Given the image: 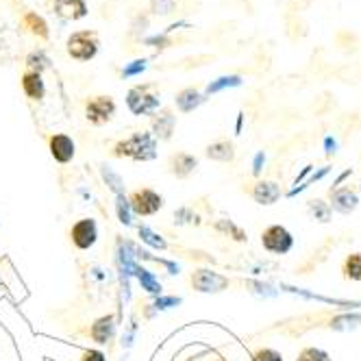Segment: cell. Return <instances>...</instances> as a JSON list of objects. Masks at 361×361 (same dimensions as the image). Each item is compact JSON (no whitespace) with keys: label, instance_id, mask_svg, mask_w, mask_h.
<instances>
[{"label":"cell","instance_id":"9c48e42d","mask_svg":"<svg viewBox=\"0 0 361 361\" xmlns=\"http://www.w3.org/2000/svg\"><path fill=\"white\" fill-rule=\"evenodd\" d=\"M331 204V209L333 212H338L342 216H348L353 214L357 207H359V194L355 188L350 185H342V188H331L329 190V200Z\"/></svg>","mask_w":361,"mask_h":361},{"label":"cell","instance_id":"1f68e13d","mask_svg":"<svg viewBox=\"0 0 361 361\" xmlns=\"http://www.w3.org/2000/svg\"><path fill=\"white\" fill-rule=\"evenodd\" d=\"M242 83V79L240 76H220V79H216V81H212L209 85H207V92H204V96H209V94H216V92H220V90H224V87H235V85H240Z\"/></svg>","mask_w":361,"mask_h":361},{"label":"cell","instance_id":"ffe728a7","mask_svg":"<svg viewBox=\"0 0 361 361\" xmlns=\"http://www.w3.org/2000/svg\"><path fill=\"white\" fill-rule=\"evenodd\" d=\"M333 44H335V48H338L340 53H344V55H357L359 50H361V37H359L353 29H348V27L335 29V33H333Z\"/></svg>","mask_w":361,"mask_h":361},{"label":"cell","instance_id":"603a6c76","mask_svg":"<svg viewBox=\"0 0 361 361\" xmlns=\"http://www.w3.org/2000/svg\"><path fill=\"white\" fill-rule=\"evenodd\" d=\"M214 228L218 231V233H222V235H228L233 242H240V244L248 242V233H246V231L240 224H235L233 220H228V218H222V220L214 222Z\"/></svg>","mask_w":361,"mask_h":361},{"label":"cell","instance_id":"836d02e7","mask_svg":"<svg viewBox=\"0 0 361 361\" xmlns=\"http://www.w3.org/2000/svg\"><path fill=\"white\" fill-rule=\"evenodd\" d=\"M252 361H283V355L276 348L264 346V348L252 353Z\"/></svg>","mask_w":361,"mask_h":361},{"label":"cell","instance_id":"f35d334b","mask_svg":"<svg viewBox=\"0 0 361 361\" xmlns=\"http://www.w3.org/2000/svg\"><path fill=\"white\" fill-rule=\"evenodd\" d=\"M176 305H180V298H174V296H170V298H157V300H154V309H157V312H159V309H170V307H176Z\"/></svg>","mask_w":361,"mask_h":361},{"label":"cell","instance_id":"d6a6232c","mask_svg":"<svg viewBox=\"0 0 361 361\" xmlns=\"http://www.w3.org/2000/svg\"><path fill=\"white\" fill-rule=\"evenodd\" d=\"M116 209H118V220L122 222V224H126V226H131L133 224V220H131V216H133V212H131V207H128V200H126V194H120V196H116Z\"/></svg>","mask_w":361,"mask_h":361},{"label":"cell","instance_id":"277c9868","mask_svg":"<svg viewBox=\"0 0 361 361\" xmlns=\"http://www.w3.org/2000/svg\"><path fill=\"white\" fill-rule=\"evenodd\" d=\"M126 200H128V207H131L133 216H140V218L157 216L164 209V196L159 192L150 190V188L133 190L126 196Z\"/></svg>","mask_w":361,"mask_h":361},{"label":"cell","instance_id":"2e32d148","mask_svg":"<svg viewBox=\"0 0 361 361\" xmlns=\"http://www.w3.org/2000/svg\"><path fill=\"white\" fill-rule=\"evenodd\" d=\"M116 316H100V318H96L94 322H92V326H90V338H92V342H96V344H109L111 340H114V335H116Z\"/></svg>","mask_w":361,"mask_h":361},{"label":"cell","instance_id":"e0dca14e","mask_svg":"<svg viewBox=\"0 0 361 361\" xmlns=\"http://www.w3.org/2000/svg\"><path fill=\"white\" fill-rule=\"evenodd\" d=\"M20 85H22V92L29 100L33 102H39L46 98V83L42 79L39 72H33V70H24L22 72V79H20Z\"/></svg>","mask_w":361,"mask_h":361},{"label":"cell","instance_id":"4316f807","mask_svg":"<svg viewBox=\"0 0 361 361\" xmlns=\"http://www.w3.org/2000/svg\"><path fill=\"white\" fill-rule=\"evenodd\" d=\"M137 233H140V240H142L144 244H148L150 248H157V250H168V242H166L161 235L154 233L152 228H148V226L140 224V226H137Z\"/></svg>","mask_w":361,"mask_h":361},{"label":"cell","instance_id":"83f0119b","mask_svg":"<svg viewBox=\"0 0 361 361\" xmlns=\"http://www.w3.org/2000/svg\"><path fill=\"white\" fill-rule=\"evenodd\" d=\"M312 109L316 116H326L331 109H335V94L333 92H320L318 98L314 100Z\"/></svg>","mask_w":361,"mask_h":361},{"label":"cell","instance_id":"d4e9b609","mask_svg":"<svg viewBox=\"0 0 361 361\" xmlns=\"http://www.w3.org/2000/svg\"><path fill=\"white\" fill-rule=\"evenodd\" d=\"M342 276L346 281L361 283V252H350L342 264Z\"/></svg>","mask_w":361,"mask_h":361},{"label":"cell","instance_id":"5b68a950","mask_svg":"<svg viewBox=\"0 0 361 361\" xmlns=\"http://www.w3.org/2000/svg\"><path fill=\"white\" fill-rule=\"evenodd\" d=\"M118 105L107 94H96L85 100V120L92 126H105L116 118Z\"/></svg>","mask_w":361,"mask_h":361},{"label":"cell","instance_id":"484cf974","mask_svg":"<svg viewBox=\"0 0 361 361\" xmlns=\"http://www.w3.org/2000/svg\"><path fill=\"white\" fill-rule=\"evenodd\" d=\"M359 126H361V114L357 109L342 114V118H340V131H342L344 137L355 135V131H357Z\"/></svg>","mask_w":361,"mask_h":361},{"label":"cell","instance_id":"30bf717a","mask_svg":"<svg viewBox=\"0 0 361 361\" xmlns=\"http://www.w3.org/2000/svg\"><path fill=\"white\" fill-rule=\"evenodd\" d=\"M48 152L59 166H68L76 157V144L66 133H53L48 137Z\"/></svg>","mask_w":361,"mask_h":361},{"label":"cell","instance_id":"d590c367","mask_svg":"<svg viewBox=\"0 0 361 361\" xmlns=\"http://www.w3.org/2000/svg\"><path fill=\"white\" fill-rule=\"evenodd\" d=\"M102 174H105V180H107V185L116 192V196H120V194H124V188H122V180H120V176L118 174H114L109 168H102Z\"/></svg>","mask_w":361,"mask_h":361},{"label":"cell","instance_id":"4fadbf2b","mask_svg":"<svg viewBox=\"0 0 361 361\" xmlns=\"http://www.w3.org/2000/svg\"><path fill=\"white\" fill-rule=\"evenodd\" d=\"M168 170L172 176L176 178H190L196 170H198V157L192 152H185V150H178L174 154H170L168 159Z\"/></svg>","mask_w":361,"mask_h":361},{"label":"cell","instance_id":"f1b7e54d","mask_svg":"<svg viewBox=\"0 0 361 361\" xmlns=\"http://www.w3.org/2000/svg\"><path fill=\"white\" fill-rule=\"evenodd\" d=\"M48 66H50V59H48V55L44 53L42 48L31 50V53L27 55V70H33V72H39L42 74Z\"/></svg>","mask_w":361,"mask_h":361},{"label":"cell","instance_id":"6da1fadb","mask_svg":"<svg viewBox=\"0 0 361 361\" xmlns=\"http://www.w3.org/2000/svg\"><path fill=\"white\" fill-rule=\"evenodd\" d=\"M159 154V142L152 137L150 131H135L124 140H118L111 146V157L116 159H131L137 164L154 161Z\"/></svg>","mask_w":361,"mask_h":361},{"label":"cell","instance_id":"f546056e","mask_svg":"<svg viewBox=\"0 0 361 361\" xmlns=\"http://www.w3.org/2000/svg\"><path fill=\"white\" fill-rule=\"evenodd\" d=\"M176 9H178V0H150L152 16L166 18V16H172Z\"/></svg>","mask_w":361,"mask_h":361},{"label":"cell","instance_id":"8fae6325","mask_svg":"<svg viewBox=\"0 0 361 361\" xmlns=\"http://www.w3.org/2000/svg\"><path fill=\"white\" fill-rule=\"evenodd\" d=\"M176 128V116L172 109L164 107L150 116V133L157 142H170Z\"/></svg>","mask_w":361,"mask_h":361},{"label":"cell","instance_id":"d6986e66","mask_svg":"<svg viewBox=\"0 0 361 361\" xmlns=\"http://www.w3.org/2000/svg\"><path fill=\"white\" fill-rule=\"evenodd\" d=\"M20 27L31 33L33 37L42 39V42H48L50 39V27L48 22L37 13V11H24L22 18H20Z\"/></svg>","mask_w":361,"mask_h":361},{"label":"cell","instance_id":"7a4b0ae2","mask_svg":"<svg viewBox=\"0 0 361 361\" xmlns=\"http://www.w3.org/2000/svg\"><path fill=\"white\" fill-rule=\"evenodd\" d=\"M126 107L133 116H152L161 109V90L157 83H137L126 92Z\"/></svg>","mask_w":361,"mask_h":361},{"label":"cell","instance_id":"7402d4cb","mask_svg":"<svg viewBox=\"0 0 361 361\" xmlns=\"http://www.w3.org/2000/svg\"><path fill=\"white\" fill-rule=\"evenodd\" d=\"M307 214L320 224H329L333 218V209L324 198H309L307 200Z\"/></svg>","mask_w":361,"mask_h":361},{"label":"cell","instance_id":"ab89813d","mask_svg":"<svg viewBox=\"0 0 361 361\" xmlns=\"http://www.w3.org/2000/svg\"><path fill=\"white\" fill-rule=\"evenodd\" d=\"M5 264V259H0V266ZM0 286H3V268H0Z\"/></svg>","mask_w":361,"mask_h":361},{"label":"cell","instance_id":"5bb4252c","mask_svg":"<svg viewBox=\"0 0 361 361\" xmlns=\"http://www.w3.org/2000/svg\"><path fill=\"white\" fill-rule=\"evenodd\" d=\"M50 5H53V13L66 22L83 20L90 13L87 0H50Z\"/></svg>","mask_w":361,"mask_h":361},{"label":"cell","instance_id":"ba28073f","mask_svg":"<svg viewBox=\"0 0 361 361\" xmlns=\"http://www.w3.org/2000/svg\"><path fill=\"white\" fill-rule=\"evenodd\" d=\"M70 244L76 250H92L98 242V222L94 218H81L70 226Z\"/></svg>","mask_w":361,"mask_h":361},{"label":"cell","instance_id":"44dd1931","mask_svg":"<svg viewBox=\"0 0 361 361\" xmlns=\"http://www.w3.org/2000/svg\"><path fill=\"white\" fill-rule=\"evenodd\" d=\"M286 33L292 42H300L309 33V24L302 13H288L286 11Z\"/></svg>","mask_w":361,"mask_h":361},{"label":"cell","instance_id":"9a60e30c","mask_svg":"<svg viewBox=\"0 0 361 361\" xmlns=\"http://www.w3.org/2000/svg\"><path fill=\"white\" fill-rule=\"evenodd\" d=\"M235 154H238L235 142L226 140V137L216 140V142L207 144V148H204V157H207L209 161H216V164H233Z\"/></svg>","mask_w":361,"mask_h":361},{"label":"cell","instance_id":"8992f818","mask_svg":"<svg viewBox=\"0 0 361 361\" xmlns=\"http://www.w3.org/2000/svg\"><path fill=\"white\" fill-rule=\"evenodd\" d=\"M190 286L198 294H220V292L228 290L231 279L212 268H196L190 274Z\"/></svg>","mask_w":361,"mask_h":361},{"label":"cell","instance_id":"7c38bea8","mask_svg":"<svg viewBox=\"0 0 361 361\" xmlns=\"http://www.w3.org/2000/svg\"><path fill=\"white\" fill-rule=\"evenodd\" d=\"M248 194H250V198L257 204H262V207H270V204H274V202L281 200L283 190H281V185L276 183V180L262 178V180H257V183H252V188L248 190Z\"/></svg>","mask_w":361,"mask_h":361},{"label":"cell","instance_id":"e575fe53","mask_svg":"<svg viewBox=\"0 0 361 361\" xmlns=\"http://www.w3.org/2000/svg\"><path fill=\"white\" fill-rule=\"evenodd\" d=\"M174 222L176 224H194L196 222V214H194V209L192 207H180V209H176L174 212Z\"/></svg>","mask_w":361,"mask_h":361},{"label":"cell","instance_id":"4dcf8cb0","mask_svg":"<svg viewBox=\"0 0 361 361\" xmlns=\"http://www.w3.org/2000/svg\"><path fill=\"white\" fill-rule=\"evenodd\" d=\"M296 361H333V359H331V355L326 350H322L318 346H305L298 353Z\"/></svg>","mask_w":361,"mask_h":361},{"label":"cell","instance_id":"3957f363","mask_svg":"<svg viewBox=\"0 0 361 361\" xmlns=\"http://www.w3.org/2000/svg\"><path fill=\"white\" fill-rule=\"evenodd\" d=\"M100 50V37L92 29L74 31L66 42V53L74 61H92Z\"/></svg>","mask_w":361,"mask_h":361},{"label":"cell","instance_id":"cb8c5ba5","mask_svg":"<svg viewBox=\"0 0 361 361\" xmlns=\"http://www.w3.org/2000/svg\"><path fill=\"white\" fill-rule=\"evenodd\" d=\"M133 272H135L137 281L142 283L144 292H148L152 296H161V283L157 281V276H154L152 272H148L146 268H140V266H135Z\"/></svg>","mask_w":361,"mask_h":361},{"label":"cell","instance_id":"74e56055","mask_svg":"<svg viewBox=\"0 0 361 361\" xmlns=\"http://www.w3.org/2000/svg\"><path fill=\"white\" fill-rule=\"evenodd\" d=\"M81 361H107V355L98 348H87L81 357Z\"/></svg>","mask_w":361,"mask_h":361},{"label":"cell","instance_id":"52a82bcc","mask_svg":"<svg viewBox=\"0 0 361 361\" xmlns=\"http://www.w3.org/2000/svg\"><path fill=\"white\" fill-rule=\"evenodd\" d=\"M262 246L270 255H288L294 248V235L283 224H270L262 231Z\"/></svg>","mask_w":361,"mask_h":361},{"label":"cell","instance_id":"ac0fdd59","mask_svg":"<svg viewBox=\"0 0 361 361\" xmlns=\"http://www.w3.org/2000/svg\"><path fill=\"white\" fill-rule=\"evenodd\" d=\"M207 100V96H204V92H200L198 87H183L180 92H176L174 96V105L180 114H192L196 111L202 102Z\"/></svg>","mask_w":361,"mask_h":361},{"label":"cell","instance_id":"8d00e7d4","mask_svg":"<svg viewBox=\"0 0 361 361\" xmlns=\"http://www.w3.org/2000/svg\"><path fill=\"white\" fill-rule=\"evenodd\" d=\"M146 70V61L142 59H137V61H133L131 66H126L124 70H122V76H124V79H126V76H135V74H140V72H144Z\"/></svg>","mask_w":361,"mask_h":361}]
</instances>
